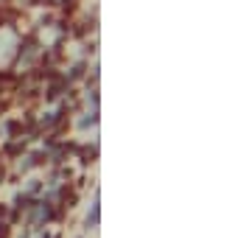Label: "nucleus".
I'll return each instance as SVG.
<instances>
[{"mask_svg":"<svg viewBox=\"0 0 252 238\" xmlns=\"http://www.w3.org/2000/svg\"><path fill=\"white\" fill-rule=\"evenodd\" d=\"M36 199H39V196H31L28 191H20L17 196L11 199V216H9V224H11V227H14L20 219H23V213H28L31 208H34Z\"/></svg>","mask_w":252,"mask_h":238,"instance_id":"obj_1","label":"nucleus"},{"mask_svg":"<svg viewBox=\"0 0 252 238\" xmlns=\"http://www.w3.org/2000/svg\"><path fill=\"white\" fill-rule=\"evenodd\" d=\"M28 143H31V140H28L26 135L3 140V146H0V157H3V160H17V157H23L28 151Z\"/></svg>","mask_w":252,"mask_h":238,"instance_id":"obj_2","label":"nucleus"},{"mask_svg":"<svg viewBox=\"0 0 252 238\" xmlns=\"http://www.w3.org/2000/svg\"><path fill=\"white\" fill-rule=\"evenodd\" d=\"M67 90H70V84L64 82V76H59L54 82H45V87H42V101H45V104H54V101H59Z\"/></svg>","mask_w":252,"mask_h":238,"instance_id":"obj_3","label":"nucleus"},{"mask_svg":"<svg viewBox=\"0 0 252 238\" xmlns=\"http://www.w3.org/2000/svg\"><path fill=\"white\" fill-rule=\"evenodd\" d=\"M73 160H79L84 168H87V165H93L95 160H98V143H95V140H93V143H79V146H76Z\"/></svg>","mask_w":252,"mask_h":238,"instance_id":"obj_4","label":"nucleus"},{"mask_svg":"<svg viewBox=\"0 0 252 238\" xmlns=\"http://www.w3.org/2000/svg\"><path fill=\"white\" fill-rule=\"evenodd\" d=\"M26 163H20V174H28V171H34L39 165L48 163V151L45 149H36V151H26Z\"/></svg>","mask_w":252,"mask_h":238,"instance_id":"obj_5","label":"nucleus"},{"mask_svg":"<svg viewBox=\"0 0 252 238\" xmlns=\"http://www.w3.org/2000/svg\"><path fill=\"white\" fill-rule=\"evenodd\" d=\"M87 70H90L87 59H79V62H73L70 70H67V73H62V76H64V82L70 84V87H76V82H81V79L87 76Z\"/></svg>","mask_w":252,"mask_h":238,"instance_id":"obj_6","label":"nucleus"},{"mask_svg":"<svg viewBox=\"0 0 252 238\" xmlns=\"http://www.w3.org/2000/svg\"><path fill=\"white\" fill-rule=\"evenodd\" d=\"M101 224V196L98 191L93 193V202H90V210H87V219H84V227L87 230H95Z\"/></svg>","mask_w":252,"mask_h":238,"instance_id":"obj_7","label":"nucleus"},{"mask_svg":"<svg viewBox=\"0 0 252 238\" xmlns=\"http://www.w3.org/2000/svg\"><path fill=\"white\" fill-rule=\"evenodd\" d=\"M0 135H3L6 140L26 135V129H23V120H20V118H6L3 123H0Z\"/></svg>","mask_w":252,"mask_h":238,"instance_id":"obj_8","label":"nucleus"},{"mask_svg":"<svg viewBox=\"0 0 252 238\" xmlns=\"http://www.w3.org/2000/svg\"><path fill=\"white\" fill-rule=\"evenodd\" d=\"M90 126H98V107L93 112H87L84 118H79V129H90Z\"/></svg>","mask_w":252,"mask_h":238,"instance_id":"obj_9","label":"nucleus"},{"mask_svg":"<svg viewBox=\"0 0 252 238\" xmlns=\"http://www.w3.org/2000/svg\"><path fill=\"white\" fill-rule=\"evenodd\" d=\"M28 193H31V196H42V193H45V179H28V188H26Z\"/></svg>","mask_w":252,"mask_h":238,"instance_id":"obj_10","label":"nucleus"},{"mask_svg":"<svg viewBox=\"0 0 252 238\" xmlns=\"http://www.w3.org/2000/svg\"><path fill=\"white\" fill-rule=\"evenodd\" d=\"M87 104H93V107H98V87H87Z\"/></svg>","mask_w":252,"mask_h":238,"instance_id":"obj_11","label":"nucleus"},{"mask_svg":"<svg viewBox=\"0 0 252 238\" xmlns=\"http://www.w3.org/2000/svg\"><path fill=\"white\" fill-rule=\"evenodd\" d=\"M0 238H11V224L6 219H0Z\"/></svg>","mask_w":252,"mask_h":238,"instance_id":"obj_12","label":"nucleus"},{"mask_svg":"<svg viewBox=\"0 0 252 238\" xmlns=\"http://www.w3.org/2000/svg\"><path fill=\"white\" fill-rule=\"evenodd\" d=\"M6 179H9V171H6V160L0 157V185L6 182Z\"/></svg>","mask_w":252,"mask_h":238,"instance_id":"obj_13","label":"nucleus"},{"mask_svg":"<svg viewBox=\"0 0 252 238\" xmlns=\"http://www.w3.org/2000/svg\"><path fill=\"white\" fill-rule=\"evenodd\" d=\"M0 219L9 221V205H6V202H0Z\"/></svg>","mask_w":252,"mask_h":238,"instance_id":"obj_14","label":"nucleus"},{"mask_svg":"<svg viewBox=\"0 0 252 238\" xmlns=\"http://www.w3.org/2000/svg\"><path fill=\"white\" fill-rule=\"evenodd\" d=\"M79 238H81V236H79Z\"/></svg>","mask_w":252,"mask_h":238,"instance_id":"obj_15","label":"nucleus"}]
</instances>
